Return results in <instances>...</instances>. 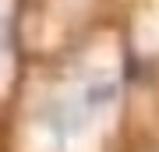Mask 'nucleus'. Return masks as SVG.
I'll return each instance as SVG.
<instances>
[{
    "instance_id": "nucleus-1",
    "label": "nucleus",
    "mask_w": 159,
    "mask_h": 152,
    "mask_svg": "<svg viewBox=\"0 0 159 152\" xmlns=\"http://www.w3.org/2000/svg\"><path fill=\"white\" fill-rule=\"evenodd\" d=\"M113 96H117V85L110 78H92L85 85H78L74 92H67V96L53 99L50 106L43 110V124H46V131L57 141H64V138H71L74 131H81L99 110H106L110 103H113Z\"/></svg>"
},
{
    "instance_id": "nucleus-2",
    "label": "nucleus",
    "mask_w": 159,
    "mask_h": 152,
    "mask_svg": "<svg viewBox=\"0 0 159 152\" xmlns=\"http://www.w3.org/2000/svg\"><path fill=\"white\" fill-rule=\"evenodd\" d=\"M4 46H7V21L0 18V53H4Z\"/></svg>"
}]
</instances>
